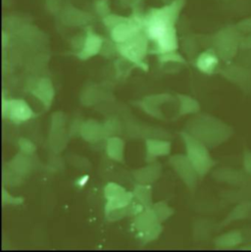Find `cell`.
<instances>
[{
    "label": "cell",
    "mask_w": 251,
    "mask_h": 252,
    "mask_svg": "<svg viewBox=\"0 0 251 252\" xmlns=\"http://www.w3.org/2000/svg\"><path fill=\"white\" fill-rule=\"evenodd\" d=\"M103 128H104V134L105 136H113L114 134H116L117 131L120 130V125L118 122L114 121V120H108L104 125H103Z\"/></svg>",
    "instance_id": "cell-26"
},
{
    "label": "cell",
    "mask_w": 251,
    "mask_h": 252,
    "mask_svg": "<svg viewBox=\"0 0 251 252\" xmlns=\"http://www.w3.org/2000/svg\"><path fill=\"white\" fill-rule=\"evenodd\" d=\"M177 96L180 101V115L192 114L200 110L199 103L190 96L185 94H178Z\"/></svg>",
    "instance_id": "cell-21"
},
{
    "label": "cell",
    "mask_w": 251,
    "mask_h": 252,
    "mask_svg": "<svg viewBox=\"0 0 251 252\" xmlns=\"http://www.w3.org/2000/svg\"><path fill=\"white\" fill-rule=\"evenodd\" d=\"M187 131L207 147L217 146L233 135V128L210 115L196 116L187 124Z\"/></svg>",
    "instance_id": "cell-2"
},
{
    "label": "cell",
    "mask_w": 251,
    "mask_h": 252,
    "mask_svg": "<svg viewBox=\"0 0 251 252\" xmlns=\"http://www.w3.org/2000/svg\"><path fill=\"white\" fill-rule=\"evenodd\" d=\"M161 174L160 164H152L145 168L138 169L133 172V177L139 184L149 185L159 178Z\"/></svg>",
    "instance_id": "cell-17"
},
{
    "label": "cell",
    "mask_w": 251,
    "mask_h": 252,
    "mask_svg": "<svg viewBox=\"0 0 251 252\" xmlns=\"http://www.w3.org/2000/svg\"><path fill=\"white\" fill-rule=\"evenodd\" d=\"M195 65L200 72L211 75L217 71L220 65V57L214 48H209L198 55Z\"/></svg>",
    "instance_id": "cell-13"
},
{
    "label": "cell",
    "mask_w": 251,
    "mask_h": 252,
    "mask_svg": "<svg viewBox=\"0 0 251 252\" xmlns=\"http://www.w3.org/2000/svg\"><path fill=\"white\" fill-rule=\"evenodd\" d=\"M171 151V143L169 141L148 138L146 139V160L153 161L157 157L168 155Z\"/></svg>",
    "instance_id": "cell-15"
},
{
    "label": "cell",
    "mask_w": 251,
    "mask_h": 252,
    "mask_svg": "<svg viewBox=\"0 0 251 252\" xmlns=\"http://www.w3.org/2000/svg\"><path fill=\"white\" fill-rule=\"evenodd\" d=\"M245 168L249 174H251V152L248 150L245 153Z\"/></svg>",
    "instance_id": "cell-31"
},
{
    "label": "cell",
    "mask_w": 251,
    "mask_h": 252,
    "mask_svg": "<svg viewBox=\"0 0 251 252\" xmlns=\"http://www.w3.org/2000/svg\"><path fill=\"white\" fill-rule=\"evenodd\" d=\"M251 203H243L240 206H238L233 213L230 215V217L227 219L228 222H232L238 219H243L244 217H246L249 213V211L251 210Z\"/></svg>",
    "instance_id": "cell-23"
},
{
    "label": "cell",
    "mask_w": 251,
    "mask_h": 252,
    "mask_svg": "<svg viewBox=\"0 0 251 252\" xmlns=\"http://www.w3.org/2000/svg\"><path fill=\"white\" fill-rule=\"evenodd\" d=\"M251 49V34L242 35L241 38V50Z\"/></svg>",
    "instance_id": "cell-29"
},
{
    "label": "cell",
    "mask_w": 251,
    "mask_h": 252,
    "mask_svg": "<svg viewBox=\"0 0 251 252\" xmlns=\"http://www.w3.org/2000/svg\"><path fill=\"white\" fill-rule=\"evenodd\" d=\"M36 113L31 109V107L23 99H11L10 100V110H9V120L13 123L19 125L27 122L31 119L36 117Z\"/></svg>",
    "instance_id": "cell-11"
},
{
    "label": "cell",
    "mask_w": 251,
    "mask_h": 252,
    "mask_svg": "<svg viewBox=\"0 0 251 252\" xmlns=\"http://www.w3.org/2000/svg\"><path fill=\"white\" fill-rule=\"evenodd\" d=\"M102 47H103V38L100 35L93 32L92 31H89L87 32V36H86L83 48L77 55L80 59L87 60L98 54L102 49Z\"/></svg>",
    "instance_id": "cell-14"
},
{
    "label": "cell",
    "mask_w": 251,
    "mask_h": 252,
    "mask_svg": "<svg viewBox=\"0 0 251 252\" xmlns=\"http://www.w3.org/2000/svg\"><path fill=\"white\" fill-rule=\"evenodd\" d=\"M238 64L251 70V49L250 50H240L237 55Z\"/></svg>",
    "instance_id": "cell-24"
},
{
    "label": "cell",
    "mask_w": 251,
    "mask_h": 252,
    "mask_svg": "<svg viewBox=\"0 0 251 252\" xmlns=\"http://www.w3.org/2000/svg\"><path fill=\"white\" fill-rule=\"evenodd\" d=\"M134 198L139 201L144 207L152 206V190L149 185L139 184L134 187L133 189Z\"/></svg>",
    "instance_id": "cell-19"
},
{
    "label": "cell",
    "mask_w": 251,
    "mask_h": 252,
    "mask_svg": "<svg viewBox=\"0 0 251 252\" xmlns=\"http://www.w3.org/2000/svg\"><path fill=\"white\" fill-rule=\"evenodd\" d=\"M88 180H89V177L88 176H84L83 178H81L79 181L80 182H78V186L79 187H84L87 183H88Z\"/></svg>",
    "instance_id": "cell-32"
},
{
    "label": "cell",
    "mask_w": 251,
    "mask_h": 252,
    "mask_svg": "<svg viewBox=\"0 0 251 252\" xmlns=\"http://www.w3.org/2000/svg\"><path fill=\"white\" fill-rule=\"evenodd\" d=\"M31 94L35 96L45 108H49L55 96V91L52 82L47 78L40 79L35 86L31 90Z\"/></svg>",
    "instance_id": "cell-12"
},
{
    "label": "cell",
    "mask_w": 251,
    "mask_h": 252,
    "mask_svg": "<svg viewBox=\"0 0 251 252\" xmlns=\"http://www.w3.org/2000/svg\"><path fill=\"white\" fill-rule=\"evenodd\" d=\"M108 156L118 162L123 161L124 159V142L118 136H111L108 139L106 146Z\"/></svg>",
    "instance_id": "cell-18"
},
{
    "label": "cell",
    "mask_w": 251,
    "mask_h": 252,
    "mask_svg": "<svg viewBox=\"0 0 251 252\" xmlns=\"http://www.w3.org/2000/svg\"><path fill=\"white\" fill-rule=\"evenodd\" d=\"M180 5H182V1L178 0L170 6L157 9L143 23L146 36L149 40L155 42V52L160 55L175 52L178 48L174 24L180 11Z\"/></svg>",
    "instance_id": "cell-1"
},
{
    "label": "cell",
    "mask_w": 251,
    "mask_h": 252,
    "mask_svg": "<svg viewBox=\"0 0 251 252\" xmlns=\"http://www.w3.org/2000/svg\"><path fill=\"white\" fill-rule=\"evenodd\" d=\"M181 136L185 142L187 156L195 168L200 178L206 176L216 165L207 146L188 131H182Z\"/></svg>",
    "instance_id": "cell-3"
},
{
    "label": "cell",
    "mask_w": 251,
    "mask_h": 252,
    "mask_svg": "<svg viewBox=\"0 0 251 252\" xmlns=\"http://www.w3.org/2000/svg\"><path fill=\"white\" fill-rule=\"evenodd\" d=\"M19 146H20L21 152L24 153V154H27V155L32 154L36 149L35 145L31 140H29L27 138H20L19 139Z\"/></svg>",
    "instance_id": "cell-25"
},
{
    "label": "cell",
    "mask_w": 251,
    "mask_h": 252,
    "mask_svg": "<svg viewBox=\"0 0 251 252\" xmlns=\"http://www.w3.org/2000/svg\"><path fill=\"white\" fill-rule=\"evenodd\" d=\"M169 162L174 170L177 172L179 177L187 185V187L190 189H193L197 185L199 175L197 174L195 168L193 167L188 156L183 154H177L172 156Z\"/></svg>",
    "instance_id": "cell-8"
},
{
    "label": "cell",
    "mask_w": 251,
    "mask_h": 252,
    "mask_svg": "<svg viewBox=\"0 0 251 252\" xmlns=\"http://www.w3.org/2000/svg\"><path fill=\"white\" fill-rule=\"evenodd\" d=\"M242 243V235L239 232H230L222 235L215 241L218 249H232Z\"/></svg>",
    "instance_id": "cell-20"
},
{
    "label": "cell",
    "mask_w": 251,
    "mask_h": 252,
    "mask_svg": "<svg viewBox=\"0 0 251 252\" xmlns=\"http://www.w3.org/2000/svg\"><path fill=\"white\" fill-rule=\"evenodd\" d=\"M223 77L237 84L246 92L251 91V70L238 64H230L221 71Z\"/></svg>",
    "instance_id": "cell-10"
},
{
    "label": "cell",
    "mask_w": 251,
    "mask_h": 252,
    "mask_svg": "<svg viewBox=\"0 0 251 252\" xmlns=\"http://www.w3.org/2000/svg\"><path fill=\"white\" fill-rule=\"evenodd\" d=\"M80 132L84 139L90 142H96L105 136L103 125L93 120L85 122L81 126Z\"/></svg>",
    "instance_id": "cell-16"
},
{
    "label": "cell",
    "mask_w": 251,
    "mask_h": 252,
    "mask_svg": "<svg viewBox=\"0 0 251 252\" xmlns=\"http://www.w3.org/2000/svg\"><path fill=\"white\" fill-rule=\"evenodd\" d=\"M3 203H8V204H13V205H17V204H21L24 199L20 198V197H13L9 194V192L6 191L5 189H3Z\"/></svg>",
    "instance_id": "cell-28"
},
{
    "label": "cell",
    "mask_w": 251,
    "mask_h": 252,
    "mask_svg": "<svg viewBox=\"0 0 251 252\" xmlns=\"http://www.w3.org/2000/svg\"><path fill=\"white\" fill-rule=\"evenodd\" d=\"M148 40L145 32L144 34L139 32L131 39L117 44V50L130 63L142 68L144 66L143 59L148 51Z\"/></svg>",
    "instance_id": "cell-6"
},
{
    "label": "cell",
    "mask_w": 251,
    "mask_h": 252,
    "mask_svg": "<svg viewBox=\"0 0 251 252\" xmlns=\"http://www.w3.org/2000/svg\"><path fill=\"white\" fill-rule=\"evenodd\" d=\"M242 33L235 26H228L219 31L212 39L213 48L221 60L230 62L241 50Z\"/></svg>",
    "instance_id": "cell-4"
},
{
    "label": "cell",
    "mask_w": 251,
    "mask_h": 252,
    "mask_svg": "<svg viewBox=\"0 0 251 252\" xmlns=\"http://www.w3.org/2000/svg\"><path fill=\"white\" fill-rule=\"evenodd\" d=\"M143 24L137 22L136 20L123 18L118 24L111 28L112 39L117 44L124 43L141 32Z\"/></svg>",
    "instance_id": "cell-9"
},
{
    "label": "cell",
    "mask_w": 251,
    "mask_h": 252,
    "mask_svg": "<svg viewBox=\"0 0 251 252\" xmlns=\"http://www.w3.org/2000/svg\"><path fill=\"white\" fill-rule=\"evenodd\" d=\"M133 227L144 244L156 240L162 232L161 222L152 206L146 207L139 214L135 215Z\"/></svg>",
    "instance_id": "cell-5"
},
{
    "label": "cell",
    "mask_w": 251,
    "mask_h": 252,
    "mask_svg": "<svg viewBox=\"0 0 251 252\" xmlns=\"http://www.w3.org/2000/svg\"><path fill=\"white\" fill-rule=\"evenodd\" d=\"M104 194L106 197L105 215L127 208L134 200L133 191H127L123 187L115 183H110L105 187Z\"/></svg>",
    "instance_id": "cell-7"
},
{
    "label": "cell",
    "mask_w": 251,
    "mask_h": 252,
    "mask_svg": "<svg viewBox=\"0 0 251 252\" xmlns=\"http://www.w3.org/2000/svg\"><path fill=\"white\" fill-rule=\"evenodd\" d=\"M152 208L154 209V211L156 212L160 222L162 223L163 221H166L174 212L173 210L164 202H159V203H156L152 206Z\"/></svg>",
    "instance_id": "cell-22"
},
{
    "label": "cell",
    "mask_w": 251,
    "mask_h": 252,
    "mask_svg": "<svg viewBox=\"0 0 251 252\" xmlns=\"http://www.w3.org/2000/svg\"><path fill=\"white\" fill-rule=\"evenodd\" d=\"M236 27L242 33V35L251 34V17L243 19L236 25Z\"/></svg>",
    "instance_id": "cell-27"
},
{
    "label": "cell",
    "mask_w": 251,
    "mask_h": 252,
    "mask_svg": "<svg viewBox=\"0 0 251 252\" xmlns=\"http://www.w3.org/2000/svg\"><path fill=\"white\" fill-rule=\"evenodd\" d=\"M9 110H10V100L3 98V100H2V116L5 119H9Z\"/></svg>",
    "instance_id": "cell-30"
}]
</instances>
